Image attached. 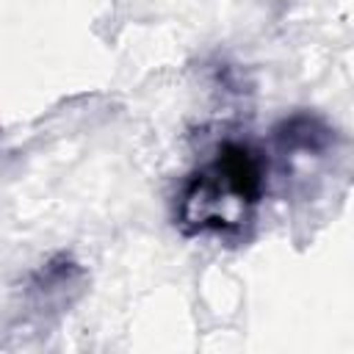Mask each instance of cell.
Segmentation results:
<instances>
[{
    "mask_svg": "<svg viewBox=\"0 0 354 354\" xmlns=\"http://www.w3.org/2000/svg\"><path fill=\"white\" fill-rule=\"evenodd\" d=\"M263 194V163L246 144H224L188 183L180 221L188 232H224L238 227Z\"/></svg>",
    "mask_w": 354,
    "mask_h": 354,
    "instance_id": "cell-1",
    "label": "cell"
}]
</instances>
